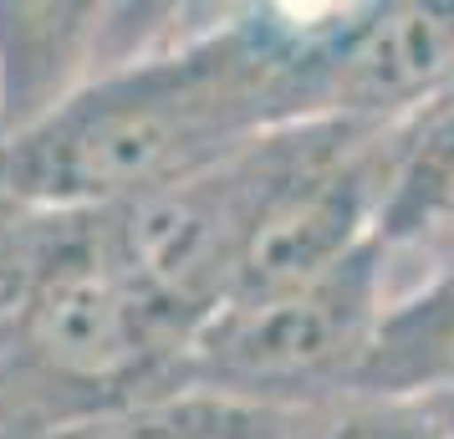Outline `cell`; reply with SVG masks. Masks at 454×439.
I'll return each mask as SVG.
<instances>
[{
  "mask_svg": "<svg viewBox=\"0 0 454 439\" xmlns=\"http://www.w3.org/2000/svg\"><path fill=\"white\" fill-rule=\"evenodd\" d=\"M378 246L276 292L235 296L189 337L164 388H209L266 409H311L357 388L378 317L388 307Z\"/></svg>",
  "mask_w": 454,
  "mask_h": 439,
  "instance_id": "obj_2",
  "label": "cell"
},
{
  "mask_svg": "<svg viewBox=\"0 0 454 439\" xmlns=\"http://www.w3.org/2000/svg\"><path fill=\"white\" fill-rule=\"evenodd\" d=\"M184 16L189 5L0 0V144L31 133L92 77L153 51Z\"/></svg>",
  "mask_w": 454,
  "mask_h": 439,
  "instance_id": "obj_5",
  "label": "cell"
},
{
  "mask_svg": "<svg viewBox=\"0 0 454 439\" xmlns=\"http://www.w3.org/2000/svg\"><path fill=\"white\" fill-rule=\"evenodd\" d=\"M118 404L57 378L16 342L0 348V439H62Z\"/></svg>",
  "mask_w": 454,
  "mask_h": 439,
  "instance_id": "obj_10",
  "label": "cell"
},
{
  "mask_svg": "<svg viewBox=\"0 0 454 439\" xmlns=\"http://www.w3.org/2000/svg\"><path fill=\"white\" fill-rule=\"evenodd\" d=\"M11 342L107 404L159 394L184 353L179 333L148 307L118 255L107 251L98 209H72L62 246Z\"/></svg>",
  "mask_w": 454,
  "mask_h": 439,
  "instance_id": "obj_4",
  "label": "cell"
},
{
  "mask_svg": "<svg viewBox=\"0 0 454 439\" xmlns=\"http://www.w3.org/2000/svg\"><path fill=\"white\" fill-rule=\"evenodd\" d=\"M372 246L393 292L454 261V82L383 123Z\"/></svg>",
  "mask_w": 454,
  "mask_h": 439,
  "instance_id": "obj_7",
  "label": "cell"
},
{
  "mask_svg": "<svg viewBox=\"0 0 454 439\" xmlns=\"http://www.w3.org/2000/svg\"><path fill=\"white\" fill-rule=\"evenodd\" d=\"M189 16L153 51L92 77L31 133L0 144V194L36 209H118L270 128L317 123V67L342 5Z\"/></svg>",
  "mask_w": 454,
  "mask_h": 439,
  "instance_id": "obj_1",
  "label": "cell"
},
{
  "mask_svg": "<svg viewBox=\"0 0 454 439\" xmlns=\"http://www.w3.org/2000/svg\"><path fill=\"white\" fill-rule=\"evenodd\" d=\"M454 82V0L342 5L322 67L317 123L383 128Z\"/></svg>",
  "mask_w": 454,
  "mask_h": 439,
  "instance_id": "obj_6",
  "label": "cell"
},
{
  "mask_svg": "<svg viewBox=\"0 0 454 439\" xmlns=\"http://www.w3.org/2000/svg\"><path fill=\"white\" fill-rule=\"evenodd\" d=\"M419 404H424V414H429L434 435L454 439V383H450V388H439V394H424Z\"/></svg>",
  "mask_w": 454,
  "mask_h": 439,
  "instance_id": "obj_12",
  "label": "cell"
},
{
  "mask_svg": "<svg viewBox=\"0 0 454 439\" xmlns=\"http://www.w3.org/2000/svg\"><path fill=\"white\" fill-rule=\"evenodd\" d=\"M62 439H296V409H266L209 388H159Z\"/></svg>",
  "mask_w": 454,
  "mask_h": 439,
  "instance_id": "obj_9",
  "label": "cell"
},
{
  "mask_svg": "<svg viewBox=\"0 0 454 439\" xmlns=\"http://www.w3.org/2000/svg\"><path fill=\"white\" fill-rule=\"evenodd\" d=\"M296 439H439L419 398L342 394L296 409Z\"/></svg>",
  "mask_w": 454,
  "mask_h": 439,
  "instance_id": "obj_11",
  "label": "cell"
},
{
  "mask_svg": "<svg viewBox=\"0 0 454 439\" xmlns=\"http://www.w3.org/2000/svg\"><path fill=\"white\" fill-rule=\"evenodd\" d=\"M454 383V261L388 296L352 394L424 398Z\"/></svg>",
  "mask_w": 454,
  "mask_h": 439,
  "instance_id": "obj_8",
  "label": "cell"
},
{
  "mask_svg": "<svg viewBox=\"0 0 454 439\" xmlns=\"http://www.w3.org/2000/svg\"><path fill=\"white\" fill-rule=\"evenodd\" d=\"M322 128L327 123L270 128L179 184L153 189L118 209H98L107 251L118 255L128 281L179 333L184 348L230 302L261 215L307 164Z\"/></svg>",
  "mask_w": 454,
  "mask_h": 439,
  "instance_id": "obj_3",
  "label": "cell"
}]
</instances>
